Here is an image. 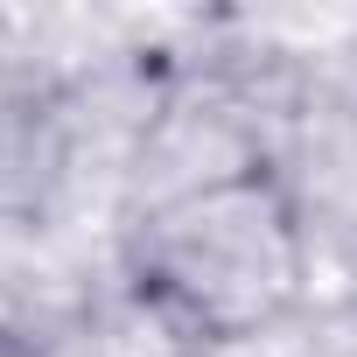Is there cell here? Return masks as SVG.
<instances>
[{
  "instance_id": "obj_1",
  "label": "cell",
  "mask_w": 357,
  "mask_h": 357,
  "mask_svg": "<svg viewBox=\"0 0 357 357\" xmlns=\"http://www.w3.org/2000/svg\"><path fill=\"white\" fill-rule=\"evenodd\" d=\"M315 252L287 175L259 154L161 197L126 238L133 308L183 350H238L308 294Z\"/></svg>"
},
{
  "instance_id": "obj_2",
  "label": "cell",
  "mask_w": 357,
  "mask_h": 357,
  "mask_svg": "<svg viewBox=\"0 0 357 357\" xmlns=\"http://www.w3.org/2000/svg\"><path fill=\"white\" fill-rule=\"evenodd\" d=\"M0 357H50L29 329H15V322H0Z\"/></svg>"
}]
</instances>
